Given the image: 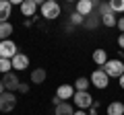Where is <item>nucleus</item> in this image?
I'll return each mask as SVG.
<instances>
[{"label":"nucleus","instance_id":"9b49d317","mask_svg":"<svg viewBox=\"0 0 124 115\" xmlns=\"http://www.w3.org/2000/svg\"><path fill=\"white\" fill-rule=\"evenodd\" d=\"M10 8H13V2H8V0H0V23H8Z\"/></svg>","mask_w":124,"mask_h":115},{"label":"nucleus","instance_id":"cd10ccee","mask_svg":"<svg viewBox=\"0 0 124 115\" xmlns=\"http://www.w3.org/2000/svg\"><path fill=\"white\" fill-rule=\"evenodd\" d=\"M4 90H6V89H4V82L0 80V95H4Z\"/></svg>","mask_w":124,"mask_h":115},{"label":"nucleus","instance_id":"5701e85b","mask_svg":"<svg viewBox=\"0 0 124 115\" xmlns=\"http://www.w3.org/2000/svg\"><path fill=\"white\" fill-rule=\"evenodd\" d=\"M70 23H72V25H81V23L85 25V19H83V14H79V13H72V14H70Z\"/></svg>","mask_w":124,"mask_h":115},{"label":"nucleus","instance_id":"c85d7f7f","mask_svg":"<svg viewBox=\"0 0 124 115\" xmlns=\"http://www.w3.org/2000/svg\"><path fill=\"white\" fill-rule=\"evenodd\" d=\"M120 86H122V89H124V74L120 76Z\"/></svg>","mask_w":124,"mask_h":115},{"label":"nucleus","instance_id":"6ab92c4d","mask_svg":"<svg viewBox=\"0 0 124 115\" xmlns=\"http://www.w3.org/2000/svg\"><path fill=\"white\" fill-rule=\"evenodd\" d=\"M101 23H103L106 27H116V25H118V19H116V13L103 14V17H101Z\"/></svg>","mask_w":124,"mask_h":115},{"label":"nucleus","instance_id":"a211bd4d","mask_svg":"<svg viewBox=\"0 0 124 115\" xmlns=\"http://www.w3.org/2000/svg\"><path fill=\"white\" fill-rule=\"evenodd\" d=\"M99 23H101V17H99V14H89L87 21H85V27H87V29H95Z\"/></svg>","mask_w":124,"mask_h":115},{"label":"nucleus","instance_id":"bb28decb","mask_svg":"<svg viewBox=\"0 0 124 115\" xmlns=\"http://www.w3.org/2000/svg\"><path fill=\"white\" fill-rule=\"evenodd\" d=\"M118 45H120V47H122V49H124V33H122V35H120V37H118Z\"/></svg>","mask_w":124,"mask_h":115},{"label":"nucleus","instance_id":"aec40b11","mask_svg":"<svg viewBox=\"0 0 124 115\" xmlns=\"http://www.w3.org/2000/svg\"><path fill=\"white\" fill-rule=\"evenodd\" d=\"M89 84H91V80H87L85 76H81V78L75 80V89H77V90H87Z\"/></svg>","mask_w":124,"mask_h":115},{"label":"nucleus","instance_id":"c756f323","mask_svg":"<svg viewBox=\"0 0 124 115\" xmlns=\"http://www.w3.org/2000/svg\"><path fill=\"white\" fill-rule=\"evenodd\" d=\"M75 115H87V113H85V111H83V109H81V111H77V113H75Z\"/></svg>","mask_w":124,"mask_h":115},{"label":"nucleus","instance_id":"4468645a","mask_svg":"<svg viewBox=\"0 0 124 115\" xmlns=\"http://www.w3.org/2000/svg\"><path fill=\"white\" fill-rule=\"evenodd\" d=\"M108 115H124V105L120 101H114L108 105Z\"/></svg>","mask_w":124,"mask_h":115},{"label":"nucleus","instance_id":"2eb2a0df","mask_svg":"<svg viewBox=\"0 0 124 115\" xmlns=\"http://www.w3.org/2000/svg\"><path fill=\"white\" fill-rule=\"evenodd\" d=\"M46 80V70L44 68H35V70L31 72V82L33 84H41Z\"/></svg>","mask_w":124,"mask_h":115},{"label":"nucleus","instance_id":"7ed1b4c3","mask_svg":"<svg viewBox=\"0 0 124 115\" xmlns=\"http://www.w3.org/2000/svg\"><path fill=\"white\" fill-rule=\"evenodd\" d=\"M15 107H17V97H15L13 93L6 90L4 95H0V111H2V113H8Z\"/></svg>","mask_w":124,"mask_h":115},{"label":"nucleus","instance_id":"4be33fe9","mask_svg":"<svg viewBox=\"0 0 124 115\" xmlns=\"http://www.w3.org/2000/svg\"><path fill=\"white\" fill-rule=\"evenodd\" d=\"M110 6H112V13H122L124 10V0H112Z\"/></svg>","mask_w":124,"mask_h":115},{"label":"nucleus","instance_id":"9d476101","mask_svg":"<svg viewBox=\"0 0 124 115\" xmlns=\"http://www.w3.org/2000/svg\"><path fill=\"white\" fill-rule=\"evenodd\" d=\"M10 62H13V68H15V70H25V68L29 66V58H27L25 53H17Z\"/></svg>","mask_w":124,"mask_h":115},{"label":"nucleus","instance_id":"1a4fd4ad","mask_svg":"<svg viewBox=\"0 0 124 115\" xmlns=\"http://www.w3.org/2000/svg\"><path fill=\"white\" fill-rule=\"evenodd\" d=\"M77 13L83 14V17L93 14V2L91 0H79V2H77Z\"/></svg>","mask_w":124,"mask_h":115},{"label":"nucleus","instance_id":"f03ea898","mask_svg":"<svg viewBox=\"0 0 124 115\" xmlns=\"http://www.w3.org/2000/svg\"><path fill=\"white\" fill-rule=\"evenodd\" d=\"M101 70L106 72L108 76H116V78H120V76L124 74V64L120 62V60H108L106 66H101Z\"/></svg>","mask_w":124,"mask_h":115},{"label":"nucleus","instance_id":"6e6552de","mask_svg":"<svg viewBox=\"0 0 124 115\" xmlns=\"http://www.w3.org/2000/svg\"><path fill=\"white\" fill-rule=\"evenodd\" d=\"M56 97H60V101L72 99V97H75V86H70V84H60L58 90H56Z\"/></svg>","mask_w":124,"mask_h":115},{"label":"nucleus","instance_id":"f8f14e48","mask_svg":"<svg viewBox=\"0 0 124 115\" xmlns=\"http://www.w3.org/2000/svg\"><path fill=\"white\" fill-rule=\"evenodd\" d=\"M35 10H37L35 0H25V2H21V13L25 14V17H33Z\"/></svg>","mask_w":124,"mask_h":115},{"label":"nucleus","instance_id":"393cba45","mask_svg":"<svg viewBox=\"0 0 124 115\" xmlns=\"http://www.w3.org/2000/svg\"><path fill=\"white\" fill-rule=\"evenodd\" d=\"M116 27H118L120 31L124 33V17H122V19H118V25H116Z\"/></svg>","mask_w":124,"mask_h":115},{"label":"nucleus","instance_id":"423d86ee","mask_svg":"<svg viewBox=\"0 0 124 115\" xmlns=\"http://www.w3.org/2000/svg\"><path fill=\"white\" fill-rule=\"evenodd\" d=\"M89 80H91V84H93V86H97V89H106V86H108V82H110V76H108L106 72H103L101 68H99V70H95V72L91 74V78H89Z\"/></svg>","mask_w":124,"mask_h":115},{"label":"nucleus","instance_id":"a878e982","mask_svg":"<svg viewBox=\"0 0 124 115\" xmlns=\"http://www.w3.org/2000/svg\"><path fill=\"white\" fill-rule=\"evenodd\" d=\"M19 90H21V93H29V84H21Z\"/></svg>","mask_w":124,"mask_h":115},{"label":"nucleus","instance_id":"412c9836","mask_svg":"<svg viewBox=\"0 0 124 115\" xmlns=\"http://www.w3.org/2000/svg\"><path fill=\"white\" fill-rule=\"evenodd\" d=\"M10 68H13V62H10V60H4V58H0V72H2V74H8Z\"/></svg>","mask_w":124,"mask_h":115},{"label":"nucleus","instance_id":"20e7f679","mask_svg":"<svg viewBox=\"0 0 124 115\" xmlns=\"http://www.w3.org/2000/svg\"><path fill=\"white\" fill-rule=\"evenodd\" d=\"M72 99H75V105H77V107H81L83 111H85V109H89V107L93 105V97L87 93V90H77Z\"/></svg>","mask_w":124,"mask_h":115},{"label":"nucleus","instance_id":"f3484780","mask_svg":"<svg viewBox=\"0 0 124 115\" xmlns=\"http://www.w3.org/2000/svg\"><path fill=\"white\" fill-rule=\"evenodd\" d=\"M93 62L99 64V66H106V62H108L106 49H95V51H93Z\"/></svg>","mask_w":124,"mask_h":115},{"label":"nucleus","instance_id":"f257e3e1","mask_svg":"<svg viewBox=\"0 0 124 115\" xmlns=\"http://www.w3.org/2000/svg\"><path fill=\"white\" fill-rule=\"evenodd\" d=\"M41 17L48 19V21H54L56 17H60V4L54 2V0H48L41 4Z\"/></svg>","mask_w":124,"mask_h":115},{"label":"nucleus","instance_id":"0eeeda50","mask_svg":"<svg viewBox=\"0 0 124 115\" xmlns=\"http://www.w3.org/2000/svg\"><path fill=\"white\" fill-rule=\"evenodd\" d=\"M2 82H4V89L8 90V93H13V90H19V86H21V80H19V76L15 74V72H8V74H4Z\"/></svg>","mask_w":124,"mask_h":115},{"label":"nucleus","instance_id":"dca6fc26","mask_svg":"<svg viewBox=\"0 0 124 115\" xmlns=\"http://www.w3.org/2000/svg\"><path fill=\"white\" fill-rule=\"evenodd\" d=\"M13 35V25L10 23H0V41H6Z\"/></svg>","mask_w":124,"mask_h":115},{"label":"nucleus","instance_id":"ddd939ff","mask_svg":"<svg viewBox=\"0 0 124 115\" xmlns=\"http://www.w3.org/2000/svg\"><path fill=\"white\" fill-rule=\"evenodd\" d=\"M56 115H75V111H72V105L68 101H64V103H60V105L56 107V111H54Z\"/></svg>","mask_w":124,"mask_h":115},{"label":"nucleus","instance_id":"b1692460","mask_svg":"<svg viewBox=\"0 0 124 115\" xmlns=\"http://www.w3.org/2000/svg\"><path fill=\"white\" fill-rule=\"evenodd\" d=\"M110 13H112V6H110V4H101V6H99V17L110 14Z\"/></svg>","mask_w":124,"mask_h":115},{"label":"nucleus","instance_id":"39448f33","mask_svg":"<svg viewBox=\"0 0 124 115\" xmlns=\"http://www.w3.org/2000/svg\"><path fill=\"white\" fill-rule=\"evenodd\" d=\"M17 53H19L17 51V45H15L10 39L0 41V58H4V60H13Z\"/></svg>","mask_w":124,"mask_h":115}]
</instances>
